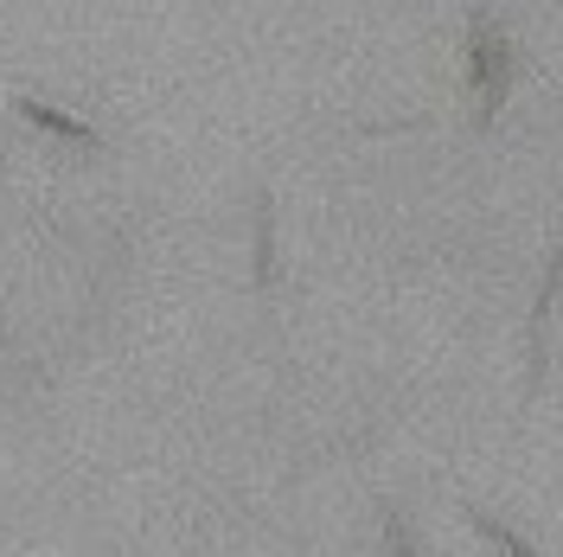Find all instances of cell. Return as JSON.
<instances>
[{
  "instance_id": "6da1fadb",
  "label": "cell",
  "mask_w": 563,
  "mask_h": 557,
  "mask_svg": "<svg viewBox=\"0 0 563 557\" xmlns=\"http://www.w3.org/2000/svg\"><path fill=\"white\" fill-rule=\"evenodd\" d=\"M512 39L493 20L487 7H474L467 20V90H474V129H493V116L506 109V90H512Z\"/></svg>"
},
{
  "instance_id": "7a4b0ae2",
  "label": "cell",
  "mask_w": 563,
  "mask_h": 557,
  "mask_svg": "<svg viewBox=\"0 0 563 557\" xmlns=\"http://www.w3.org/2000/svg\"><path fill=\"white\" fill-rule=\"evenodd\" d=\"M558 295H563V238L551 250V263H544V282H538V302H531V320H526V397H544V359H551Z\"/></svg>"
},
{
  "instance_id": "3957f363",
  "label": "cell",
  "mask_w": 563,
  "mask_h": 557,
  "mask_svg": "<svg viewBox=\"0 0 563 557\" xmlns=\"http://www.w3.org/2000/svg\"><path fill=\"white\" fill-rule=\"evenodd\" d=\"M13 116H26L33 129L70 141V148H103V135H97L90 122H77V116H65V109H52V103H38V97H13Z\"/></svg>"
},
{
  "instance_id": "277c9868",
  "label": "cell",
  "mask_w": 563,
  "mask_h": 557,
  "mask_svg": "<svg viewBox=\"0 0 563 557\" xmlns=\"http://www.w3.org/2000/svg\"><path fill=\"white\" fill-rule=\"evenodd\" d=\"M461 513H467V525H474V532H481V538H487V545H493L499 557H544L538 545H531V538H519V532H512L506 520H493L487 506H474V500H467Z\"/></svg>"
},
{
  "instance_id": "5b68a950",
  "label": "cell",
  "mask_w": 563,
  "mask_h": 557,
  "mask_svg": "<svg viewBox=\"0 0 563 557\" xmlns=\"http://www.w3.org/2000/svg\"><path fill=\"white\" fill-rule=\"evenodd\" d=\"M256 288H269L276 282V206L269 199H256Z\"/></svg>"
},
{
  "instance_id": "8992f818",
  "label": "cell",
  "mask_w": 563,
  "mask_h": 557,
  "mask_svg": "<svg viewBox=\"0 0 563 557\" xmlns=\"http://www.w3.org/2000/svg\"><path fill=\"white\" fill-rule=\"evenodd\" d=\"M385 545H390V557H422L417 532H410V520H404L397 506H385Z\"/></svg>"
}]
</instances>
